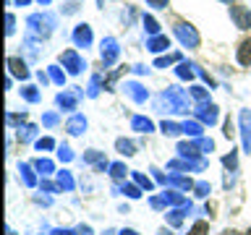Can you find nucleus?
I'll return each instance as SVG.
<instances>
[{"label": "nucleus", "mask_w": 251, "mask_h": 235, "mask_svg": "<svg viewBox=\"0 0 251 235\" xmlns=\"http://www.w3.org/2000/svg\"><path fill=\"white\" fill-rule=\"evenodd\" d=\"M133 180H136V183H139L141 188H147V191L152 188V180H149L147 175H141V172H133Z\"/></svg>", "instance_id": "obj_13"}, {"label": "nucleus", "mask_w": 251, "mask_h": 235, "mask_svg": "<svg viewBox=\"0 0 251 235\" xmlns=\"http://www.w3.org/2000/svg\"><path fill=\"white\" fill-rule=\"evenodd\" d=\"M149 3H152V5H157V8H162L165 3H168V0H149Z\"/></svg>", "instance_id": "obj_26"}, {"label": "nucleus", "mask_w": 251, "mask_h": 235, "mask_svg": "<svg viewBox=\"0 0 251 235\" xmlns=\"http://www.w3.org/2000/svg\"><path fill=\"white\" fill-rule=\"evenodd\" d=\"M238 63H243V66H251V37L243 39V42L238 45Z\"/></svg>", "instance_id": "obj_1"}, {"label": "nucleus", "mask_w": 251, "mask_h": 235, "mask_svg": "<svg viewBox=\"0 0 251 235\" xmlns=\"http://www.w3.org/2000/svg\"><path fill=\"white\" fill-rule=\"evenodd\" d=\"M34 167L42 172V175H47V172H52V162H50V160H37Z\"/></svg>", "instance_id": "obj_11"}, {"label": "nucleus", "mask_w": 251, "mask_h": 235, "mask_svg": "<svg viewBox=\"0 0 251 235\" xmlns=\"http://www.w3.org/2000/svg\"><path fill=\"white\" fill-rule=\"evenodd\" d=\"M233 16H235V21H238L241 29H249L251 26V13L249 11H243V8H233Z\"/></svg>", "instance_id": "obj_3"}, {"label": "nucleus", "mask_w": 251, "mask_h": 235, "mask_svg": "<svg viewBox=\"0 0 251 235\" xmlns=\"http://www.w3.org/2000/svg\"><path fill=\"white\" fill-rule=\"evenodd\" d=\"M170 183L176 186V188H183V191H191V188H194L191 178H170Z\"/></svg>", "instance_id": "obj_9"}, {"label": "nucleus", "mask_w": 251, "mask_h": 235, "mask_svg": "<svg viewBox=\"0 0 251 235\" xmlns=\"http://www.w3.org/2000/svg\"><path fill=\"white\" fill-rule=\"evenodd\" d=\"M58 186L63 188V191H71V188H74V178H71L68 170H60L58 172Z\"/></svg>", "instance_id": "obj_5"}, {"label": "nucleus", "mask_w": 251, "mask_h": 235, "mask_svg": "<svg viewBox=\"0 0 251 235\" xmlns=\"http://www.w3.org/2000/svg\"><path fill=\"white\" fill-rule=\"evenodd\" d=\"M220 235H241V233H238V230H223Z\"/></svg>", "instance_id": "obj_27"}, {"label": "nucleus", "mask_w": 251, "mask_h": 235, "mask_svg": "<svg viewBox=\"0 0 251 235\" xmlns=\"http://www.w3.org/2000/svg\"><path fill=\"white\" fill-rule=\"evenodd\" d=\"M168 219H170V225H180V222H183V209H176V212H170V214H168Z\"/></svg>", "instance_id": "obj_14"}, {"label": "nucleus", "mask_w": 251, "mask_h": 235, "mask_svg": "<svg viewBox=\"0 0 251 235\" xmlns=\"http://www.w3.org/2000/svg\"><path fill=\"white\" fill-rule=\"evenodd\" d=\"M84 128H86V120H84L81 115H74V118L68 120V125H66V131L71 133V136H78V133H81Z\"/></svg>", "instance_id": "obj_2"}, {"label": "nucleus", "mask_w": 251, "mask_h": 235, "mask_svg": "<svg viewBox=\"0 0 251 235\" xmlns=\"http://www.w3.org/2000/svg\"><path fill=\"white\" fill-rule=\"evenodd\" d=\"M178 131H183V128H178V125L176 123H168V120H165L162 123V133H168V136H176V133Z\"/></svg>", "instance_id": "obj_15"}, {"label": "nucleus", "mask_w": 251, "mask_h": 235, "mask_svg": "<svg viewBox=\"0 0 251 235\" xmlns=\"http://www.w3.org/2000/svg\"><path fill=\"white\" fill-rule=\"evenodd\" d=\"M223 164H225V167H230V170H233V167H235V154L230 152L227 157H223Z\"/></svg>", "instance_id": "obj_21"}, {"label": "nucleus", "mask_w": 251, "mask_h": 235, "mask_svg": "<svg viewBox=\"0 0 251 235\" xmlns=\"http://www.w3.org/2000/svg\"><path fill=\"white\" fill-rule=\"evenodd\" d=\"M133 128H136V131H152V123H149V120H144V118H133Z\"/></svg>", "instance_id": "obj_12"}, {"label": "nucleus", "mask_w": 251, "mask_h": 235, "mask_svg": "<svg viewBox=\"0 0 251 235\" xmlns=\"http://www.w3.org/2000/svg\"><path fill=\"white\" fill-rule=\"evenodd\" d=\"M126 172H128V170H126V164H123V162L110 164V175H113L115 180H123V178H126Z\"/></svg>", "instance_id": "obj_7"}, {"label": "nucleus", "mask_w": 251, "mask_h": 235, "mask_svg": "<svg viewBox=\"0 0 251 235\" xmlns=\"http://www.w3.org/2000/svg\"><path fill=\"white\" fill-rule=\"evenodd\" d=\"M21 178H24V183H26V186H37V178H34V172H31V167H29V164H21Z\"/></svg>", "instance_id": "obj_6"}, {"label": "nucleus", "mask_w": 251, "mask_h": 235, "mask_svg": "<svg viewBox=\"0 0 251 235\" xmlns=\"http://www.w3.org/2000/svg\"><path fill=\"white\" fill-rule=\"evenodd\" d=\"M52 235H74V230H52Z\"/></svg>", "instance_id": "obj_24"}, {"label": "nucleus", "mask_w": 251, "mask_h": 235, "mask_svg": "<svg viewBox=\"0 0 251 235\" xmlns=\"http://www.w3.org/2000/svg\"><path fill=\"white\" fill-rule=\"evenodd\" d=\"M188 235H209V225L204 222V219H199V222H196L191 230H188Z\"/></svg>", "instance_id": "obj_8"}, {"label": "nucleus", "mask_w": 251, "mask_h": 235, "mask_svg": "<svg viewBox=\"0 0 251 235\" xmlns=\"http://www.w3.org/2000/svg\"><path fill=\"white\" fill-rule=\"evenodd\" d=\"M121 235H139V233H133V230H123Z\"/></svg>", "instance_id": "obj_28"}, {"label": "nucleus", "mask_w": 251, "mask_h": 235, "mask_svg": "<svg viewBox=\"0 0 251 235\" xmlns=\"http://www.w3.org/2000/svg\"><path fill=\"white\" fill-rule=\"evenodd\" d=\"M34 131H37V128H31V125H29V128H24V131H19V139H21V141H29L31 136H34Z\"/></svg>", "instance_id": "obj_20"}, {"label": "nucleus", "mask_w": 251, "mask_h": 235, "mask_svg": "<svg viewBox=\"0 0 251 235\" xmlns=\"http://www.w3.org/2000/svg\"><path fill=\"white\" fill-rule=\"evenodd\" d=\"M115 146H118V152L126 154V157H133V154H136V146H133V141L118 139V141H115Z\"/></svg>", "instance_id": "obj_4"}, {"label": "nucleus", "mask_w": 251, "mask_h": 235, "mask_svg": "<svg viewBox=\"0 0 251 235\" xmlns=\"http://www.w3.org/2000/svg\"><path fill=\"white\" fill-rule=\"evenodd\" d=\"M183 131H186V133H191V136H199V133H201V125H196V123H186V125H183Z\"/></svg>", "instance_id": "obj_17"}, {"label": "nucleus", "mask_w": 251, "mask_h": 235, "mask_svg": "<svg viewBox=\"0 0 251 235\" xmlns=\"http://www.w3.org/2000/svg\"><path fill=\"white\" fill-rule=\"evenodd\" d=\"M123 193H128L131 199H139V196H141V191H139L136 186H123Z\"/></svg>", "instance_id": "obj_19"}, {"label": "nucleus", "mask_w": 251, "mask_h": 235, "mask_svg": "<svg viewBox=\"0 0 251 235\" xmlns=\"http://www.w3.org/2000/svg\"><path fill=\"white\" fill-rule=\"evenodd\" d=\"M52 146H55L52 139H39V141H37V149H39V152H42V149H52Z\"/></svg>", "instance_id": "obj_18"}, {"label": "nucleus", "mask_w": 251, "mask_h": 235, "mask_svg": "<svg viewBox=\"0 0 251 235\" xmlns=\"http://www.w3.org/2000/svg\"><path fill=\"white\" fill-rule=\"evenodd\" d=\"M76 233H78V235H92V230H89V227H78Z\"/></svg>", "instance_id": "obj_25"}, {"label": "nucleus", "mask_w": 251, "mask_h": 235, "mask_svg": "<svg viewBox=\"0 0 251 235\" xmlns=\"http://www.w3.org/2000/svg\"><path fill=\"white\" fill-rule=\"evenodd\" d=\"M225 136H227V139H233V136H235V131H233V120H230V118L225 120Z\"/></svg>", "instance_id": "obj_22"}, {"label": "nucleus", "mask_w": 251, "mask_h": 235, "mask_svg": "<svg viewBox=\"0 0 251 235\" xmlns=\"http://www.w3.org/2000/svg\"><path fill=\"white\" fill-rule=\"evenodd\" d=\"M246 235H251V227H249V230H246Z\"/></svg>", "instance_id": "obj_29"}, {"label": "nucleus", "mask_w": 251, "mask_h": 235, "mask_svg": "<svg viewBox=\"0 0 251 235\" xmlns=\"http://www.w3.org/2000/svg\"><path fill=\"white\" fill-rule=\"evenodd\" d=\"M194 191H196V196H201V199H204V196H209V183H196Z\"/></svg>", "instance_id": "obj_16"}, {"label": "nucleus", "mask_w": 251, "mask_h": 235, "mask_svg": "<svg viewBox=\"0 0 251 235\" xmlns=\"http://www.w3.org/2000/svg\"><path fill=\"white\" fill-rule=\"evenodd\" d=\"M165 201L168 204H186V199L180 193H176V191H165Z\"/></svg>", "instance_id": "obj_10"}, {"label": "nucleus", "mask_w": 251, "mask_h": 235, "mask_svg": "<svg viewBox=\"0 0 251 235\" xmlns=\"http://www.w3.org/2000/svg\"><path fill=\"white\" fill-rule=\"evenodd\" d=\"M71 157H74V154H71V149L63 146V149H60V160H71Z\"/></svg>", "instance_id": "obj_23"}]
</instances>
